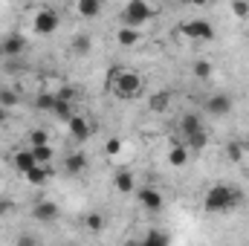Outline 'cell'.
I'll use <instances>...</instances> for the list:
<instances>
[{
  "label": "cell",
  "instance_id": "cell-1",
  "mask_svg": "<svg viewBox=\"0 0 249 246\" xmlns=\"http://www.w3.org/2000/svg\"><path fill=\"white\" fill-rule=\"evenodd\" d=\"M241 206H244V191L235 188V185H229V183L212 185L203 194V209L209 214H226V211H235Z\"/></svg>",
  "mask_w": 249,
  "mask_h": 246
},
{
  "label": "cell",
  "instance_id": "cell-2",
  "mask_svg": "<svg viewBox=\"0 0 249 246\" xmlns=\"http://www.w3.org/2000/svg\"><path fill=\"white\" fill-rule=\"evenodd\" d=\"M107 90L116 96V99H136L142 93V78L130 70L122 67H110V75H107Z\"/></svg>",
  "mask_w": 249,
  "mask_h": 246
},
{
  "label": "cell",
  "instance_id": "cell-3",
  "mask_svg": "<svg viewBox=\"0 0 249 246\" xmlns=\"http://www.w3.org/2000/svg\"><path fill=\"white\" fill-rule=\"evenodd\" d=\"M154 15H157V6L154 3L130 0V3H124V9H122V26H127V29H142Z\"/></svg>",
  "mask_w": 249,
  "mask_h": 246
},
{
  "label": "cell",
  "instance_id": "cell-4",
  "mask_svg": "<svg viewBox=\"0 0 249 246\" xmlns=\"http://www.w3.org/2000/svg\"><path fill=\"white\" fill-rule=\"evenodd\" d=\"M58 23H61V18H58V12L50 9V6H44V9H38V12L32 15V29H35L38 35H53V32L58 29Z\"/></svg>",
  "mask_w": 249,
  "mask_h": 246
},
{
  "label": "cell",
  "instance_id": "cell-5",
  "mask_svg": "<svg viewBox=\"0 0 249 246\" xmlns=\"http://www.w3.org/2000/svg\"><path fill=\"white\" fill-rule=\"evenodd\" d=\"M232 107H235V102H232V96H229V93H223V90L212 93V96L203 102V110H206L209 116H217V119L229 116V113H232Z\"/></svg>",
  "mask_w": 249,
  "mask_h": 246
},
{
  "label": "cell",
  "instance_id": "cell-6",
  "mask_svg": "<svg viewBox=\"0 0 249 246\" xmlns=\"http://www.w3.org/2000/svg\"><path fill=\"white\" fill-rule=\"evenodd\" d=\"M180 29H183V35H186V38H191V41H214V26H212L206 18L186 20Z\"/></svg>",
  "mask_w": 249,
  "mask_h": 246
},
{
  "label": "cell",
  "instance_id": "cell-7",
  "mask_svg": "<svg viewBox=\"0 0 249 246\" xmlns=\"http://www.w3.org/2000/svg\"><path fill=\"white\" fill-rule=\"evenodd\" d=\"M136 197H139V203H142L148 211H162V194H160L154 185H142V188L136 191Z\"/></svg>",
  "mask_w": 249,
  "mask_h": 246
},
{
  "label": "cell",
  "instance_id": "cell-8",
  "mask_svg": "<svg viewBox=\"0 0 249 246\" xmlns=\"http://www.w3.org/2000/svg\"><path fill=\"white\" fill-rule=\"evenodd\" d=\"M58 214H61V209H58L53 200H41V203H35V209H32V217L41 220V223H53V220H58Z\"/></svg>",
  "mask_w": 249,
  "mask_h": 246
},
{
  "label": "cell",
  "instance_id": "cell-9",
  "mask_svg": "<svg viewBox=\"0 0 249 246\" xmlns=\"http://www.w3.org/2000/svg\"><path fill=\"white\" fill-rule=\"evenodd\" d=\"M12 162H15V168H18V171H20L23 177H26V174H29L32 168H38V162H35V157H32V151H29V148L18 151V154L12 157Z\"/></svg>",
  "mask_w": 249,
  "mask_h": 246
},
{
  "label": "cell",
  "instance_id": "cell-10",
  "mask_svg": "<svg viewBox=\"0 0 249 246\" xmlns=\"http://www.w3.org/2000/svg\"><path fill=\"white\" fill-rule=\"evenodd\" d=\"M67 127H70V133H72V139H75V142H87V139H90V133H93V127H90V122H87L84 116H75Z\"/></svg>",
  "mask_w": 249,
  "mask_h": 246
},
{
  "label": "cell",
  "instance_id": "cell-11",
  "mask_svg": "<svg viewBox=\"0 0 249 246\" xmlns=\"http://www.w3.org/2000/svg\"><path fill=\"white\" fill-rule=\"evenodd\" d=\"M200 130H206L203 127V119L197 116V113H183V119H180V133L183 136H194V133H200Z\"/></svg>",
  "mask_w": 249,
  "mask_h": 246
},
{
  "label": "cell",
  "instance_id": "cell-12",
  "mask_svg": "<svg viewBox=\"0 0 249 246\" xmlns=\"http://www.w3.org/2000/svg\"><path fill=\"white\" fill-rule=\"evenodd\" d=\"M55 105H58L55 90H41V93L35 96V110H41V113H53Z\"/></svg>",
  "mask_w": 249,
  "mask_h": 246
},
{
  "label": "cell",
  "instance_id": "cell-13",
  "mask_svg": "<svg viewBox=\"0 0 249 246\" xmlns=\"http://www.w3.org/2000/svg\"><path fill=\"white\" fill-rule=\"evenodd\" d=\"M188 157H191V151H188L183 142H174V145L168 148V162H171L174 168H183L188 162Z\"/></svg>",
  "mask_w": 249,
  "mask_h": 246
},
{
  "label": "cell",
  "instance_id": "cell-14",
  "mask_svg": "<svg viewBox=\"0 0 249 246\" xmlns=\"http://www.w3.org/2000/svg\"><path fill=\"white\" fill-rule=\"evenodd\" d=\"M113 185H116V191H119V194H130V191H136V180H133V174H130V171H124V168L116 171Z\"/></svg>",
  "mask_w": 249,
  "mask_h": 246
},
{
  "label": "cell",
  "instance_id": "cell-15",
  "mask_svg": "<svg viewBox=\"0 0 249 246\" xmlns=\"http://www.w3.org/2000/svg\"><path fill=\"white\" fill-rule=\"evenodd\" d=\"M75 12H78V18H99L102 15V0H78L75 3Z\"/></svg>",
  "mask_w": 249,
  "mask_h": 246
},
{
  "label": "cell",
  "instance_id": "cell-16",
  "mask_svg": "<svg viewBox=\"0 0 249 246\" xmlns=\"http://www.w3.org/2000/svg\"><path fill=\"white\" fill-rule=\"evenodd\" d=\"M84 168H87V154H81V151H75V154H70L64 159V171L67 174H81Z\"/></svg>",
  "mask_w": 249,
  "mask_h": 246
},
{
  "label": "cell",
  "instance_id": "cell-17",
  "mask_svg": "<svg viewBox=\"0 0 249 246\" xmlns=\"http://www.w3.org/2000/svg\"><path fill=\"white\" fill-rule=\"evenodd\" d=\"M116 41H119V47H136V44L142 41V32H139V29L119 26V29H116Z\"/></svg>",
  "mask_w": 249,
  "mask_h": 246
},
{
  "label": "cell",
  "instance_id": "cell-18",
  "mask_svg": "<svg viewBox=\"0 0 249 246\" xmlns=\"http://www.w3.org/2000/svg\"><path fill=\"white\" fill-rule=\"evenodd\" d=\"M53 116L58 119V122H64V124H70L75 116H78V110H75V105H70V102H61L58 99V105H55V110H53Z\"/></svg>",
  "mask_w": 249,
  "mask_h": 246
},
{
  "label": "cell",
  "instance_id": "cell-19",
  "mask_svg": "<svg viewBox=\"0 0 249 246\" xmlns=\"http://www.w3.org/2000/svg\"><path fill=\"white\" fill-rule=\"evenodd\" d=\"M84 229H87L90 235H102V232H105V214H102V211H90V214L84 217Z\"/></svg>",
  "mask_w": 249,
  "mask_h": 246
},
{
  "label": "cell",
  "instance_id": "cell-20",
  "mask_svg": "<svg viewBox=\"0 0 249 246\" xmlns=\"http://www.w3.org/2000/svg\"><path fill=\"white\" fill-rule=\"evenodd\" d=\"M23 47H26V38H23V35H9V38L3 41V53H6V55H20Z\"/></svg>",
  "mask_w": 249,
  "mask_h": 246
},
{
  "label": "cell",
  "instance_id": "cell-21",
  "mask_svg": "<svg viewBox=\"0 0 249 246\" xmlns=\"http://www.w3.org/2000/svg\"><path fill=\"white\" fill-rule=\"evenodd\" d=\"M171 244V238L165 235V232H160V229H151L142 241H139V246H168Z\"/></svg>",
  "mask_w": 249,
  "mask_h": 246
},
{
  "label": "cell",
  "instance_id": "cell-22",
  "mask_svg": "<svg viewBox=\"0 0 249 246\" xmlns=\"http://www.w3.org/2000/svg\"><path fill=\"white\" fill-rule=\"evenodd\" d=\"M70 47H72V53L75 55H90V47H93V41H90V35H75L72 41H70Z\"/></svg>",
  "mask_w": 249,
  "mask_h": 246
},
{
  "label": "cell",
  "instance_id": "cell-23",
  "mask_svg": "<svg viewBox=\"0 0 249 246\" xmlns=\"http://www.w3.org/2000/svg\"><path fill=\"white\" fill-rule=\"evenodd\" d=\"M26 139H29V148H44V145H50V133H47L44 127H32V130L26 133Z\"/></svg>",
  "mask_w": 249,
  "mask_h": 246
},
{
  "label": "cell",
  "instance_id": "cell-24",
  "mask_svg": "<svg viewBox=\"0 0 249 246\" xmlns=\"http://www.w3.org/2000/svg\"><path fill=\"white\" fill-rule=\"evenodd\" d=\"M29 151H32V157H35V162H38V165H50V162L55 159L53 145H44V148H29Z\"/></svg>",
  "mask_w": 249,
  "mask_h": 246
},
{
  "label": "cell",
  "instance_id": "cell-25",
  "mask_svg": "<svg viewBox=\"0 0 249 246\" xmlns=\"http://www.w3.org/2000/svg\"><path fill=\"white\" fill-rule=\"evenodd\" d=\"M244 154H247V145H244L241 139H232V142L226 145V157H229L232 162H241V159H244Z\"/></svg>",
  "mask_w": 249,
  "mask_h": 246
},
{
  "label": "cell",
  "instance_id": "cell-26",
  "mask_svg": "<svg viewBox=\"0 0 249 246\" xmlns=\"http://www.w3.org/2000/svg\"><path fill=\"white\" fill-rule=\"evenodd\" d=\"M191 70H194V78H203L206 81V78H212V70L214 67H212V61H206V58H197V61L191 64Z\"/></svg>",
  "mask_w": 249,
  "mask_h": 246
},
{
  "label": "cell",
  "instance_id": "cell-27",
  "mask_svg": "<svg viewBox=\"0 0 249 246\" xmlns=\"http://www.w3.org/2000/svg\"><path fill=\"white\" fill-rule=\"evenodd\" d=\"M206 145H209V133H206V130H200V133H194V136H188L186 139L188 151H203Z\"/></svg>",
  "mask_w": 249,
  "mask_h": 246
},
{
  "label": "cell",
  "instance_id": "cell-28",
  "mask_svg": "<svg viewBox=\"0 0 249 246\" xmlns=\"http://www.w3.org/2000/svg\"><path fill=\"white\" fill-rule=\"evenodd\" d=\"M47 177H50V168H47V165H38V168H32V171L26 174V180H29L32 185H44Z\"/></svg>",
  "mask_w": 249,
  "mask_h": 246
},
{
  "label": "cell",
  "instance_id": "cell-29",
  "mask_svg": "<svg viewBox=\"0 0 249 246\" xmlns=\"http://www.w3.org/2000/svg\"><path fill=\"white\" fill-rule=\"evenodd\" d=\"M168 102H171V93H168V90H162V93H157V96L151 99V110L162 113V110L168 107Z\"/></svg>",
  "mask_w": 249,
  "mask_h": 246
},
{
  "label": "cell",
  "instance_id": "cell-30",
  "mask_svg": "<svg viewBox=\"0 0 249 246\" xmlns=\"http://www.w3.org/2000/svg\"><path fill=\"white\" fill-rule=\"evenodd\" d=\"M15 105H18V93H15V90H0V107L9 110V107H15Z\"/></svg>",
  "mask_w": 249,
  "mask_h": 246
},
{
  "label": "cell",
  "instance_id": "cell-31",
  "mask_svg": "<svg viewBox=\"0 0 249 246\" xmlns=\"http://www.w3.org/2000/svg\"><path fill=\"white\" fill-rule=\"evenodd\" d=\"M15 246H41V241H38L32 232H20L18 241H15Z\"/></svg>",
  "mask_w": 249,
  "mask_h": 246
},
{
  "label": "cell",
  "instance_id": "cell-32",
  "mask_svg": "<svg viewBox=\"0 0 249 246\" xmlns=\"http://www.w3.org/2000/svg\"><path fill=\"white\" fill-rule=\"evenodd\" d=\"M75 87H61V90H55V96L61 99V102H70V105H75Z\"/></svg>",
  "mask_w": 249,
  "mask_h": 246
},
{
  "label": "cell",
  "instance_id": "cell-33",
  "mask_svg": "<svg viewBox=\"0 0 249 246\" xmlns=\"http://www.w3.org/2000/svg\"><path fill=\"white\" fill-rule=\"evenodd\" d=\"M105 151H107V157H119L122 154V139H107Z\"/></svg>",
  "mask_w": 249,
  "mask_h": 246
},
{
  "label": "cell",
  "instance_id": "cell-34",
  "mask_svg": "<svg viewBox=\"0 0 249 246\" xmlns=\"http://www.w3.org/2000/svg\"><path fill=\"white\" fill-rule=\"evenodd\" d=\"M229 9H232V15H235V18H241V20L249 18V3H232Z\"/></svg>",
  "mask_w": 249,
  "mask_h": 246
},
{
  "label": "cell",
  "instance_id": "cell-35",
  "mask_svg": "<svg viewBox=\"0 0 249 246\" xmlns=\"http://www.w3.org/2000/svg\"><path fill=\"white\" fill-rule=\"evenodd\" d=\"M12 211H15V200L0 197V217H3V214H12Z\"/></svg>",
  "mask_w": 249,
  "mask_h": 246
},
{
  "label": "cell",
  "instance_id": "cell-36",
  "mask_svg": "<svg viewBox=\"0 0 249 246\" xmlns=\"http://www.w3.org/2000/svg\"><path fill=\"white\" fill-rule=\"evenodd\" d=\"M6 116H9V110H3V107H0V127L6 124Z\"/></svg>",
  "mask_w": 249,
  "mask_h": 246
},
{
  "label": "cell",
  "instance_id": "cell-37",
  "mask_svg": "<svg viewBox=\"0 0 249 246\" xmlns=\"http://www.w3.org/2000/svg\"><path fill=\"white\" fill-rule=\"evenodd\" d=\"M64 246H78V244H64Z\"/></svg>",
  "mask_w": 249,
  "mask_h": 246
},
{
  "label": "cell",
  "instance_id": "cell-38",
  "mask_svg": "<svg viewBox=\"0 0 249 246\" xmlns=\"http://www.w3.org/2000/svg\"><path fill=\"white\" fill-rule=\"evenodd\" d=\"M247 142H249V133H247Z\"/></svg>",
  "mask_w": 249,
  "mask_h": 246
}]
</instances>
